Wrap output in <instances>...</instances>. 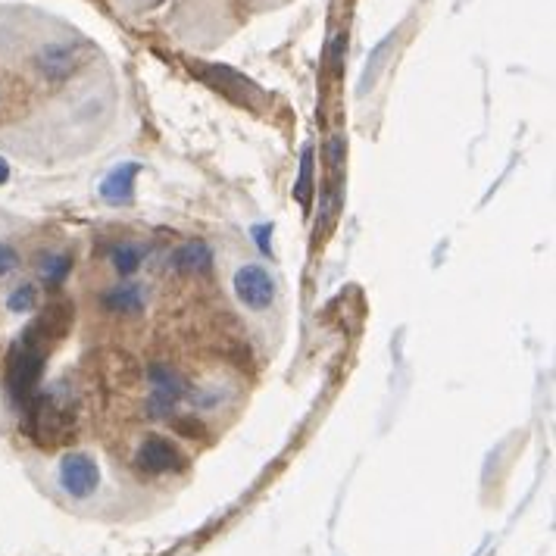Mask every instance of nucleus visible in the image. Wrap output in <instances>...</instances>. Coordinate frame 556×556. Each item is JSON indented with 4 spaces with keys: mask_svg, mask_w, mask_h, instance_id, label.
<instances>
[{
    "mask_svg": "<svg viewBox=\"0 0 556 556\" xmlns=\"http://www.w3.org/2000/svg\"><path fill=\"white\" fill-rule=\"evenodd\" d=\"M85 63L82 47L57 41V44H47L41 54H38V72L44 75L47 82H66L69 75Z\"/></svg>",
    "mask_w": 556,
    "mask_h": 556,
    "instance_id": "8",
    "label": "nucleus"
},
{
    "mask_svg": "<svg viewBox=\"0 0 556 556\" xmlns=\"http://www.w3.org/2000/svg\"><path fill=\"white\" fill-rule=\"evenodd\" d=\"M69 325H72V303H54V307H47L38 316V322H32L29 328H25L22 341L29 347H35L38 353H44L47 347H54L60 338H66Z\"/></svg>",
    "mask_w": 556,
    "mask_h": 556,
    "instance_id": "6",
    "label": "nucleus"
},
{
    "mask_svg": "<svg viewBox=\"0 0 556 556\" xmlns=\"http://www.w3.org/2000/svg\"><path fill=\"white\" fill-rule=\"evenodd\" d=\"M41 372H44V353H38L25 341H16L7 357V388L10 397L16 400V407L25 410L32 403V397L38 394Z\"/></svg>",
    "mask_w": 556,
    "mask_h": 556,
    "instance_id": "2",
    "label": "nucleus"
},
{
    "mask_svg": "<svg viewBox=\"0 0 556 556\" xmlns=\"http://www.w3.org/2000/svg\"><path fill=\"white\" fill-rule=\"evenodd\" d=\"M307 191H310V150L303 154V169H300V188H297V197H300V204H307Z\"/></svg>",
    "mask_w": 556,
    "mask_h": 556,
    "instance_id": "18",
    "label": "nucleus"
},
{
    "mask_svg": "<svg viewBox=\"0 0 556 556\" xmlns=\"http://www.w3.org/2000/svg\"><path fill=\"white\" fill-rule=\"evenodd\" d=\"M232 288H235V297L247 313H266L275 303V278L260 263L238 266V272L232 278Z\"/></svg>",
    "mask_w": 556,
    "mask_h": 556,
    "instance_id": "4",
    "label": "nucleus"
},
{
    "mask_svg": "<svg viewBox=\"0 0 556 556\" xmlns=\"http://www.w3.org/2000/svg\"><path fill=\"white\" fill-rule=\"evenodd\" d=\"M72 269V257L69 254H50L38 263V275H41V282L50 285V288H57L63 285V278L69 275Z\"/></svg>",
    "mask_w": 556,
    "mask_h": 556,
    "instance_id": "12",
    "label": "nucleus"
},
{
    "mask_svg": "<svg viewBox=\"0 0 556 556\" xmlns=\"http://www.w3.org/2000/svg\"><path fill=\"white\" fill-rule=\"evenodd\" d=\"M135 466H138V472H147V475H166V472H182L185 469V457H182V450L175 447L172 441L154 435V438H147L138 447Z\"/></svg>",
    "mask_w": 556,
    "mask_h": 556,
    "instance_id": "7",
    "label": "nucleus"
},
{
    "mask_svg": "<svg viewBox=\"0 0 556 556\" xmlns=\"http://www.w3.org/2000/svg\"><path fill=\"white\" fill-rule=\"evenodd\" d=\"M10 179V166H7V160L4 157H0V185H4Z\"/></svg>",
    "mask_w": 556,
    "mask_h": 556,
    "instance_id": "19",
    "label": "nucleus"
},
{
    "mask_svg": "<svg viewBox=\"0 0 556 556\" xmlns=\"http://www.w3.org/2000/svg\"><path fill=\"white\" fill-rule=\"evenodd\" d=\"M147 382H150V400H147V413L154 419H169L175 416V407L191 394L188 382L166 363L147 366Z\"/></svg>",
    "mask_w": 556,
    "mask_h": 556,
    "instance_id": "3",
    "label": "nucleus"
},
{
    "mask_svg": "<svg viewBox=\"0 0 556 556\" xmlns=\"http://www.w3.org/2000/svg\"><path fill=\"white\" fill-rule=\"evenodd\" d=\"M104 307H107V313L122 316V319L141 316L147 307V294L138 282H119L104 294Z\"/></svg>",
    "mask_w": 556,
    "mask_h": 556,
    "instance_id": "9",
    "label": "nucleus"
},
{
    "mask_svg": "<svg viewBox=\"0 0 556 556\" xmlns=\"http://www.w3.org/2000/svg\"><path fill=\"white\" fill-rule=\"evenodd\" d=\"M172 266L182 275H204L213 266V250L204 241H188L172 254Z\"/></svg>",
    "mask_w": 556,
    "mask_h": 556,
    "instance_id": "11",
    "label": "nucleus"
},
{
    "mask_svg": "<svg viewBox=\"0 0 556 556\" xmlns=\"http://www.w3.org/2000/svg\"><path fill=\"white\" fill-rule=\"evenodd\" d=\"M141 260H144V254H141V250H138L135 244H119V247L113 250V269H116L122 278L135 275L138 266H141Z\"/></svg>",
    "mask_w": 556,
    "mask_h": 556,
    "instance_id": "13",
    "label": "nucleus"
},
{
    "mask_svg": "<svg viewBox=\"0 0 556 556\" xmlns=\"http://www.w3.org/2000/svg\"><path fill=\"white\" fill-rule=\"evenodd\" d=\"M388 47H391V38H385L382 44H378L375 50H372V60H369V66H366V72H363V85H360V91H366V88H372L375 85V79H378V69L385 66V54H388Z\"/></svg>",
    "mask_w": 556,
    "mask_h": 556,
    "instance_id": "15",
    "label": "nucleus"
},
{
    "mask_svg": "<svg viewBox=\"0 0 556 556\" xmlns=\"http://www.w3.org/2000/svg\"><path fill=\"white\" fill-rule=\"evenodd\" d=\"M19 269V257H16V250L7 247V244H0V278H7Z\"/></svg>",
    "mask_w": 556,
    "mask_h": 556,
    "instance_id": "17",
    "label": "nucleus"
},
{
    "mask_svg": "<svg viewBox=\"0 0 556 556\" xmlns=\"http://www.w3.org/2000/svg\"><path fill=\"white\" fill-rule=\"evenodd\" d=\"M32 416V435L41 444H60L66 435H72L75 422V400L66 382H57L54 388H47L44 394H35L29 407Z\"/></svg>",
    "mask_w": 556,
    "mask_h": 556,
    "instance_id": "1",
    "label": "nucleus"
},
{
    "mask_svg": "<svg viewBox=\"0 0 556 556\" xmlns=\"http://www.w3.org/2000/svg\"><path fill=\"white\" fill-rule=\"evenodd\" d=\"M60 485L69 497L75 500H85L97 491V482H100V469L94 463V457L82 450H69L60 457Z\"/></svg>",
    "mask_w": 556,
    "mask_h": 556,
    "instance_id": "5",
    "label": "nucleus"
},
{
    "mask_svg": "<svg viewBox=\"0 0 556 556\" xmlns=\"http://www.w3.org/2000/svg\"><path fill=\"white\" fill-rule=\"evenodd\" d=\"M169 422H172V428L175 432H179L182 438H204V422H200L194 413H185V416H169Z\"/></svg>",
    "mask_w": 556,
    "mask_h": 556,
    "instance_id": "16",
    "label": "nucleus"
},
{
    "mask_svg": "<svg viewBox=\"0 0 556 556\" xmlns=\"http://www.w3.org/2000/svg\"><path fill=\"white\" fill-rule=\"evenodd\" d=\"M10 313H32L38 307V288L35 285H19L10 297H7Z\"/></svg>",
    "mask_w": 556,
    "mask_h": 556,
    "instance_id": "14",
    "label": "nucleus"
},
{
    "mask_svg": "<svg viewBox=\"0 0 556 556\" xmlns=\"http://www.w3.org/2000/svg\"><path fill=\"white\" fill-rule=\"evenodd\" d=\"M141 166L138 163H122L119 169H113L104 182H100V197L110 200L113 207H125L132 204L135 197V179H138Z\"/></svg>",
    "mask_w": 556,
    "mask_h": 556,
    "instance_id": "10",
    "label": "nucleus"
}]
</instances>
